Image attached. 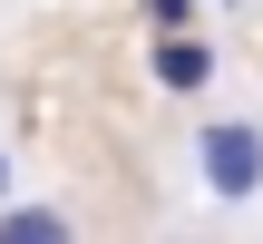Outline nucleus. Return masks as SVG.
Masks as SVG:
<instances>
[{
  "instance_id": "obj_1",
  "label": "nucleus",
  "mask_w": 263,
  "mask_h": 244,
  "mask_svg": "<svg viewBox=\"0 0 263 244\" xmlns=\"http://www.w3.org/2000/svg\"><path fill=\"white\" fill-rule=\"evenodd\" d=\"M195 186L215 205H254L263 196V127L254 117H205L195 127Z\"/></svg>"
},
{
  "instance_id": "obj_2",
  "label": "nucleus",
  "mask_w": 263,
  "mask_h": 244,
  "mask_svg": "<svg viewBox=\"0 0 263 244\" xmlns=\"http://www.w3.org/2000/svg\"><path fill=\"white\" fill-rule=\"evenodd\" d=\"M146 68H156V88H166V98H205L224 59H215V39H205V29H156Z\"/></svg>"
},
{
  "instance_id": "obj_3",
  "label": "nucleus",
  "mask_w": 263,
  "mask_h": 244,
  "mask_svg": "<svg viewBox=\"0 0 263 244\" xmlns=\"http://www.w3.org/2000/svg\"><path fill=\"white\" fill-rule=\"evenodd\" d=\"M0 244H78V215H68V205L10 196V205H0Z\"/></svg>"
},
{
  "instance_id": "obj_4",
  "label": "nucleus",
  "mask_w": 263,
  "mask_h": 244,
  "mask_svg": "<svg viewBox=\"0 0 263 244\" xmlns=\"http://www.w3.org/2000/svg\"><path fill=\"white\" fill-rule=\"evenodd\" d=\"M137 10H146V29H195L205 0H137Z\"/></svg>"
},
{
  "instance_id": "obj_5",
  "label": "nucleus",
  "mask_w": 263,
  "mask_h": 244,
  "mask_svg": "<svg viewBox=\"0 0 263 244\" xmlns=\"http://www.w3.org/2000/svg\"><path fill=\"white\" fill-rule=\"evenodd\" d=\"M10 196H20V166H10V156H0V205H10Z\"/></svg>"
},
{
  "instance_id": "obj_6",
  "label": "nucleus",
  "mask_w": 263,
  "mask_h": 244,
  "mask_svg": "<svg viewBox=\"0 0 263 244\" xmlns=\"http://www.w3.org/2000/svg\"><path fill=\"white\" fill-rule=\"evenodd\" d=\"M224 10H234V0H224Z\"/></svg>"
}]
</instances>
